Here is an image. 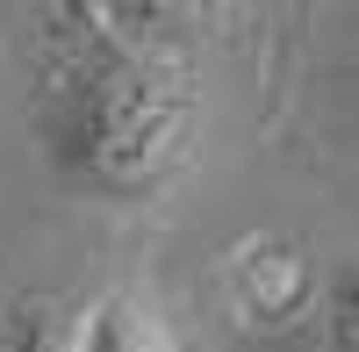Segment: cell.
Returning <instances> with one entry per match:
<instances>
[{
	"label": "cell",
	"instance_id": "cell-3",
	"mask_svg": "<svg viewBox=\"0 0 359 352\" xmlns=\"http://www.w3.org/2000/svg\"><path fill=\"white\" fill-rule=\"evenodd\" d=\"M65 352H165V338H158V316L144 309L137 295H101L72 324Z\"/></svg>",
	"mask_w": 359,
	"mask_h": 352
},
{
	"label": "cell",
	"instance_id": "cell-1",
	"mask_svg": "<svg viewBox=\"0 0 359 352\" xmlns=\"http://www.w3.org/2000/svg\"><path fill=\"white\" fill-rule=\"evenodd\" d=\"M36 130L57 180L101 201H151L180 180L201 123L187 57L123 29L108 8H43L36 36Z\"/></svg>",
	"mask_w": 359,
	"mask_h": 352
},
{
	"label": "cell",
	"instance_id": "cell-2",
	"mask_svg": "<svg viewBox=\"0 0 359 352\" xmlns=\"http://www.w3.org/2000/svg\"><path fill=\"white\" fill-rule=\"evenodd\" d=\"M316 266L309 252L287 238V230H252V238H237L223 252V309L237 316L245 331H266L280 338L294 324H309L316 316Z\"/></svg>",
	"mask_w": 359,
	"mask_h": 352
},
{
	"label": "cell",
	"instance_id": "cell-4",
	"mask_svg": "<svg viewBox=\"0 0 359 352\" xmlns=\"http://www.w3.org/2000/svg\"><path fill=\"white\" fill-rule=\"evenodd\" d=\"M316 316H323L331 352H359V259H345V266L323 273V287H316Z\"/></svg>",
	"mask_w": 359,
	"mask_h": 352
}]
</instances>
